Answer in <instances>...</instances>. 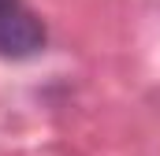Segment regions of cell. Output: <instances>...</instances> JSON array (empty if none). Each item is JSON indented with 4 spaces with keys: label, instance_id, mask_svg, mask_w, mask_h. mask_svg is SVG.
Returning a JSON list of instances; mask_svg holds the SVG:
<instances>
[{
    "label": "cell",
    "instance_id": "1",
    "mask_svg": "<svg viewBox=\"0 0 160 156\" xmlns=\"http://www.w3.org/2000/svg\"><path fill=\"white\" fill-rule=\"evenodd\" d=\"M48 45V26L22 4L0 11V60H34Z\"/></svg>",
    "mask_w": 160,
    "mask_h": 156
},
{
    "label": "cell",
    "instance_id": "2",
    "mask_svg": "<svg viewBox=\"0 0 160 156\" xmlns=\"http://www.w3.org/2000/svg\"><path fill=\"white\" fill-rule=\"evenodd\" d=\"M11 4H22V0H0V11H4V7H11Z\"/></svg>",
    "mask_w": 160,
    "mask_h": 156
}]
</instances>
